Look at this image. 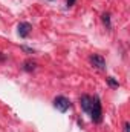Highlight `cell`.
<instances>
[{
  "label": "cell",
  "instance_id": "9",
  "mask_svg": "<svg viewBox=\"0 0 130 132\" xmlns=\"http://www.w3.org/2000/svg\"><path fill=\"white\" fill-rule=\"evenodd\" d=\"M5 60H6V57H5V55L0 52V62H5Z\"/></svg>",
  "mask_w": 130,
  "mask_h": 132
},
{
  "label": "cell",
  "instance_id": "11",
  "mask_svg": "<svg viewBox=\"0 0 130 132\" xmlns=\"http://www.w3.org/2000/svg\"><path fill=\"white\" fill-rule=\"evenodd\" d=\"M73 3H75V0H67V5H69V6H72Z\"/></svg>",
  "mask_w": 130,
  "mask_h": 132
},
{
  "label": "cell",
  "instance_id": "8",
  "mask_svg": "<svg viewBox=\"0 0 130 132\" xmlns=\"http://www.w3.org/2000/svg\"><path fill=\"white\" fill-rule=\"evenodd\" d=\"M107 81H109V85H110V86H115V88L118 86V81H115V80H113V77H109V78H107Z\"/></svg>",
  "mask_w": 130,
  "mask_h": 132
},
{
  "label": "cell",
  "instance_id": "1",
  "mask_svg": "<svg viewBox=\"0 0 130 132\" xmlns=\"http://www.w3.org/2000/svg\"><path fill=\"white\" fill-rule=\"evenodd\" d=\"M90 114H92V120L95 123H99L103 120V111H101V103H99V98L92 100V108H90Z\"/></svg>",
  "mask_w": 130,
  "mask_h": 132
},
{
  "label": "cell",
  "instance_id": "7",
  "mask_svg": "<svg viewBox=\"0 0 130 132\" xmlns=\"http://www.w3.org/2000/svg\"><path fill=\"white\" fill-rule=\"evenodd\" d=\"M103 22L110 28V15H109V14H103Z\"/></svg>",
  "mask_w": 130,
  "mask_h": 132
},
{
  "label": "cell",
  "instance_id": "4",
  "mask_svg": "<svg viewBox=\"0 0 130 132\" xmlns=\"http://www.w3.org/2000/svg\"><path fill=\"white\" fill-rule=\"evenodd\" d=\"M31 29H32V26H31L29 23H26V22H22V23L18 25V35L25 38V37H28V35H29Z\"/></svg>",
  "mask_w": 130,
  "mask_h": 132
},
{
  "label": "cell",
  "instance_id": "2",
  "mask_svg": "<svg viewBox=\"0 0 130 132\" xmlns=\"http://www.w3.org/2000/svg\"><path fill=\"white\" fill-rule=\"evenodd\" d=\"M54 106H55V109H58L60 112H66L67 109H69V106H70V103H69V100L66 98V97H57V98L54 100Z\"/></svg>",
  "mask_w": 130,
  "mask_h": 132
},
{
  "label": "cell",
  "instance_id": "6",
  "mask_svg": "<svg viewBox=\"0 0 130 132\" xmlns=\"http://www.w3.org/2000/svg\"><path fill=\"white\" fill-rule=\"evenodd\" d=\"M23 68H25V71H34L35 69V63L34 62H31V60H28V62H25V65H23Z\"/></svg>",
  "mask_w": 130,
  "mask_h": 132
},
{
  "label": "cell",
  "instance_id": "5",
  "mask_svg": "<svg viewBox=\"0 0 130 132\" xmlns=\"http://www.w3.org/2000/svg\"><path fill=\"white\" fill-rule=\"evenodd\" d=\"M81 108H83V111L90 112V108H92V98H90L89 95H83V97H81Z\"/></svg>",
  "mask_w": 130,
  "mask_h": 132
},
{
  "label": "cell",
  "instance_id": "10",
  "mask_svg": "<svg viewBox=\"0 0 130 132\" xmlns=\"http://www.w3.org/2000/svg\"><path fill=\"white\" fill-rule=\"evenodd\" d=\"M129 128H130V126H129V123H126V125H124V131H126V132H129Z\"/></svg>",
  "mask_w": 130,
  "mask_h": 132
},
{
  "label": "cell",
  "instance_id": "3",
  "mask_svg": "<svg viewBox=\"0 0 130 132\" xmlns=\"http://www.w3.org/2000/svg\"><path fill=\"white\" fill-rule=\"evenodd\" d=\"M90 62H92V65L95 66V68H98L99 71H104L106 69V62H104V59L101 57V55H92L90 57Z\"/></svg>",
  "mask_w": 130,
  "mask_h": 132
}]
</instances>
